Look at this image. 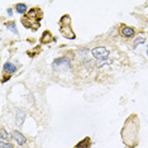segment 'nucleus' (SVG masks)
I'll use <instances>...</instances> for the list:
<instances>
[{
  "instance_id": "nucleus-1",
  "label": "nucleus",
  "mask_w": 148,
  "mask_h": 148,
  "mask_svg": "<svg viewBox=\"0 0 148 148\" xmlns=\"http://www.w3.org/2000/svg\"><path fill=\"white\" fill-rule=\"evenodd\" d=\"M139 130L140 120L137 114H130L125 119L122 129H120V138L127 148H137L139 144Z\"/></svg>"
},
{
  "instance_id": "nucleus-2",
  "label": "nucleus",
  "mask_w": 148,
  "mask_h": 148,
  "mask_svg": "<svg viewBox=\"0 0 148 148\" xmlns=\"http://www.w3.org/2000/svg\"><path fill=\"white\" fill-rule=\"evenodd\" d=\"M42 18H43L42 9L38 8V6H34V8L29 9V10L22 16L21 23L24 28L31 29L33 32H37L39 29V27H41Z\"/></svg>"
},
{
  "instance_id": "nucleus-3",
  "label": "nucleus",
  "mask_w": 148,
  "mask_h": 148,
  "mask_svg": "<svg viewBox=\"0 0 148 148\" xmlns=\"http://www.w3.org/2000/svg\"><path fill=\"white\" fill-rule=\"evenodd\" d=\"M58 25H60V32H61V34L65 37V38H67V39L76 38V34L72 29V19H71V15L70 14H63L58 22Z\"/></svg>"
},
{
  "instance_id": "nucleus-4",
  "label": "nucleus",
  "mask_w": 148,
  "mask_h": 148,
  "mask_svg": "<svg viewBox=\"0 0 148 148\" xmlns=\"http://www.w3.org/2000/svg\"><path fill=\"white\" fill-rule=\"evenodd\" d=\"M53 69L55 70H61V71H67V70L71 69V62L69 58H57L53 62Z\"/></svg>"
},
{
  "instance_id": "nucleus-5",
  "label": "nucleus",
  "mask_w": 148,
  "mask_h": 148,
  "mask_svg": "<svg viewBox=\"0 0 148 148\" xmlns=\"http://www.w3.org/2000/svg\"><path fill=\"white\" fill-rule=\"evenodd\" d=\"M91 53L99 61H105V60H108V57H109V51L106 48H104V47H95L91 51Z\"/></svg>"
},
{
  "instance_id": "nucleus-6",
  "label": "nucleus",
  "mask_w": 148,
  "mask_h": 148,
  "mask_svg": "<svg viewBox=\"0 0 148 148\" xmlns=\"http://www.w3.org/2000/svg\"><path fill=\"white\" fill-rule=\"evenodd\" d=\"M12 138L16 142L18 146H24L27 143V138L19 132V130H13L12 132Z\"/></svg>"
},
{
  "instance_id": "nucleus-7",
  "label": "nucleus",
  "mask_w": 148,
  "mask_h": 148,
  "mask_svg": "<svg viewBox=\"0 0 148 148\" xmlns=\"http://www.w3.org/2000/svg\"><path fill=\"white\" fill-rule=\"evenodd\" d=\"M120 33H122L125 38H133L134 34H136V31H134V28H132V27L122 24V27H120Z\"/></svg>"
},
{
  "instance_id": "nucleus-8",
  "label": "nucleus",
  "mask_w": 148,
  "mask_h": 148,
  "mask_svg": "<svg viewBox=\"0 0 148 148\" xmlns=\"http://www.w3.org/2000/svg\"><path fill=\"white\" fill-rule=\"evenodd\" d=\"M92 146V140L90 137H85L82 140H80L76 146H73V148H90Z\"/></svg>"
},
{
  "instance_id": "nucleus-9",
  "label": "nucleus",
  "mask_w": 148,
  "mask_h": 148,
  "mask_svg": "<svg viewBox=\"0 0 148 148\" xmlns=\"http://www.w3.org/2000/svg\"><path fill=\"white\" fill-rule=\"evenodd\" d=\"M55 41V37L52 36V33L49 31H45L43 32V34L41 37V43L43 45H46V43H49V42H53Z\"/></svg>"
},
{
  "instance_id": "nucleus-10",
  "label": "nucleus",
  "mask_w": 148,
  "mask_h": 148,
  "mask_svg": "<svg viewBox=\"0 0 148 148\" xmlns=\"http://www.w3.org/2000/svg\"><path fill=\"white\" fill-rule=\"evenodd\" d=\"M3 70H4V72H6V73H9V75H12L13 72H15V70H16V67L13 65L12 62H6L5 65H4V67H3Z\"/></svg>"
},
{
  "instance_id": "nucleus-11",
  "label": "nucleus",
  "mask_w": 148,
  "mask_h": 148,
  "mask_svg": "<svg viewBox=\"0 0 148 148\" xmlns=\"http://www.w3.org/2000/svg\"><path fill=\"white\" fill-rule=\"evenodd\" d=\"M27 9H28V8H27V5L23 4V3H21V4H16V6H15L16 13H19V14H23V15H24L25 13L28 12Z\"/></svg>"
},
{
  "instance_id": "nucleus-12",
  "label": "nucleus",
  "mask_w": 148,
  "mask_h": 148,
  "mask_svg": "<svg viewBox=\"0 0 148 148\" xmlns=\"http://www.w3.org/2000/svg\"><path fill=\"white\" fill-rule=\"evenodd\" d=\"M24 116H25L24 112L19 110L18 114H16V123H18V124H22V123H23V119H24Z\"/></svg>"
},
{
  "instance_id": "nucleus-13",
  "label": "nucleus",
  "mask_w": 148,
  "mask_h": 148,
  "mask_svg": "<svg viewBox=\"0 0 148 148\" xmlns=\"http://www.w3.org/2000/svg\"><path fill=\"white\" fill-rule=\"evenodd\" d=\"M0 133H1V140H4V142H5V140H9V136L6 134L4 128H1V132H0Z\"/></svg>"
},
{
  "instance_id": "nucleus-14",
  "label": "nucleus",
  "mask_w": 148,
  "mask_h": 148,
  "mask_svg": "<svg viewBox=\"0 0 148 148\" xmlns=\"http://www.w3.org/2000/svg\"><path fill=\"white\" fill-rule=\"evenodd\" d=\"M0 148H13V146L9 142H4V140H1V142H0Z\"/></svg>"
},
{
  "instance_id": "nucleus-15",
  "label": "nucleus",
  "mask_w": 148,
  "mask_h": 148,
  "mask_svg": "<svg viewBox=\"0 0 148 148\" xmlns=\"http://www.w3.org/2000/svg\"><path fill=\"white\" fill-rule=\"evenodd\" d=\"M10 28H12V31L14 33H18V32H16V29H15V24L13 22H10Z\"/></svg>"
},
{
  "instance_id": "nucleus-16",
  "label": "nucleus",
  "mask_w": 148,
  "mask_h": 148,
  "mask_svg": "<svg viewBox=\"0 0 148 148\" xmlns=\"http://www.w3.org/2000/svg\"><path fill=\"white\" fill-rule=\"evenodd\" d=\"M147 52H148V49H147Z\"/></svg>"
}]
</instances>
